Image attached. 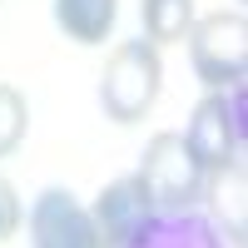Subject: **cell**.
Listing matches in <instances>:
<instances>
[{
  "label": "cell",
  "mask_w": 248,
  "mask_h": 248,
  "mask_svg": "<svg viewBox=\"0 0 248 248\" xmlns=\"http://www.w3.org/2000/svg\"><path fill=\"white\" fill-rule=\"evenodd\" d=\"M139 20L149 45H179L199 15H194V0H139Z\"/></svg>",
  "instance_id": "cell-10"
},
{
  "label": "cell",
  "mask_w": 248,
  "mask_h": 248,
  "mask_svg": "<svg viewBox=\"0 0 248 248\" xmlns=\"http://www.w3.org/2000/svg\"><path fill=\"white\" fill-rule=\"evenodd\" d=\"M159 90H164V60H159V45H149V40H124L99 75V105L114 124L144 119L154 109Z\"/></svg>",
  "instance_id": "cell-1"
},
{
  "label": "cell",
  "mask_w": 248,
  "mask_h": 248,
  "mask_svg": "<svg viewBox=\"0 0 248 248\" xmlns=\"http://www.w3.org/2000/svg\"><path fill=\"white\" fill-rule=\"evenodd\" d=\"M184 144L194 149L203 169H229L243 159V85L214 90L194 105V119L184 129Z\"/></svg>",
  "instance_id": "cell-4"
},
{
  "label": "cell",
  "mask_w": 248,
  "mask_h": 248,
  "mask_svg": "<svg viewBox=\"0 0 248 248\" xmlns=\"http://www.w3.org/2000/svg\"><path fill=\"white\" fill-rule=\"evenodd\" d=\"M20 194H15V184L0 174V243H10L15 238V229H20Z\"/></svg>",
  "instance_id": "cell-12"
},
{
  "label": "cell",
  "mask_w": 248,
  "mask_h": 248,
  "mask_svg": "<svg viewBox=\"0 0 248 248\" xmlns=\"http://www.w3.org/2000/svg\"><path fill=\"white\" fill-rule=\"evenodd\" d=\"M25 129H30V105L15 85H0V159L15 154L25 144Z\"/></svg>",
  "instance_id": "cell-11"
},
{
  "label": "cell",
  "mask_w": 248,
  "mask_h": 248,
  "mask_svg": "<svg viewBox=\"0 0 248 248\" xmlns=\"http://www.w3.org/2000/svg\"><path fill=\"white\" fill-rule=\"evenodd\" d=\"M124 248H229V243L203 214L184 209V214H149Z\"/></svg>",
  "instance_id": "cell-7"
},
{
  "label": "cell",
  "mask_w": 248,
  "mask_h": 248,
  "mask_svg": "<svg viewBox=\"0 0 248 248\" xmlns=\"http://www.w3.org/2000/svg\"><path fill=\"white\" fill-rule=\"evenodd\" d=\"M114 20H119V0H55V25L65 30L75 45L109 40Z\"/></svg>",
  "instance_id": "cell-9"
},
{
  "label": "cell",
  "mask_w": 248,
  "mask_h": 248,
  "mask_svg": "<svg viewBox=\"0 0 248 248\" xmlns=\"http://www.w3.org/2000/svg\"><path fill=\"white\" fill-rule=\"evenodd\" d=\"M189 60H194V75L203 79L209 90H229L243 85V70H248V20L243 10H214L189 25Z\"/></svg>",
  "instance_id": "cell-3"
},
{
  "label": "cell",
  "mask_w": 248,
  "mask_h": 248,
  "mask_svg": "<svg viewBox=\"0 0 248 248\" xmlns=\"http://www.w3.org/2000/svg\"><path fill=\"white\" fill-rule=\"evenodd\" d=\"M149 214H159V209H154V199H149V189H144L139 174H124V179L105 184L99 199H94V209H90L94 233H99V248H124V243L139 233V223L149 218Z\"/></svg>",
  "instance_id": "cell-6"
},
{
  "label": "cell",
  "mask_w": 248,
  "mask_h": 248,
  "mask_svg": "<svg viewBox=\"0 0 248 248\" xmlns=\"http://www.w3.org/2000/svg\"><path fill=\"white\" fill-rule=\"evenodd\" d=\"M139 179L149 189L159 214H184L203 199V184H209V169L194 159V149L184 144L179 129H164L149 139V149L139 159Z\"/></svg>",
  "instance_id": "cell-2"
},
{
  "label": "cell",
  "mask_w": 248,
  "mask_h": 248,
  "mask_svg": "<svg viewBox=\"0 0 248 248\" xmlns=\"http://www.w3.org/2000/svg\"><path fill=\"white\" fill-rule=\"evenodd\" d=\"M30 238L35 248H99L94 218L70 189H45L30 203Z\"/></svg>",
  "instance_id": "cell-5"
},
{
  "label": "cell",
  "mask_w": 248,
  "mask_h": 248,
  "mask_svg": "<svg viewBox=\"0 0 248 248\" xmlns=\"http://www.w3.org/2000/svg\"><path fill=\"white\" fill-rule=\"evenodd\" d=\"M203 199L214 209V229L229 248H243V233H248V218H243V159L229 164V169H214L209 184H203Z\"/></svg>",
  "instance_id": "cell-8"
}]
</instances>
